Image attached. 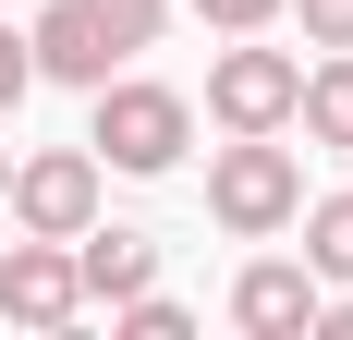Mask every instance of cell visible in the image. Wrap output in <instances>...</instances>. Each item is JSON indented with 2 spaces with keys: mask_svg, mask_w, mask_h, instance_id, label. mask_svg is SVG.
Instances as JSON below:
<instances>
[{
  "mask_svg": "<svg viewBox=\"0 0 353 340\" xmlns=\"http://www.w3.org/2000/svg\"><path fill=\"white\" fill-rule=\"evenodd\" d=\"M25 61L49 73V85H110V73H122V49H110V25L85 12V0H49V12L25 25Z\"/></svg>",
  "mask_w": 353,
  "mask_h": 340,
  "instance_id": "6",
  "label": "cell"
},
{
  "mask_svg": "<svg viewBox=\"0 0 353 340\" xmlns=\"http://www.w3.org/2000/svg\"><path fill=\"white\" fill-rule=\"evenodd\" d=\"M25 85H37V61H25V25L0 12V109H25Z\"/></svg>",
  "mask_w": 353,
  "mask_h": 340,
  "instance_id": "13",
  "label": "cell"
},
{
  "mask_svg": "<svg viewBox=\"0 0 353 340\" xmlns=\"http://www.w3.org/2000/svg\"><path fill=\"white\" fill-rule=\"evenodd\" d=\"M85 12H98V25H110V49H122V61H134L146 36L171 25V0H85Z\"/></svg>",
  "mask_w": 353,
  "mask_h": 340,
  "instance_id": "11",
  "label": "cell"
},
{
  "mask_svg": "<svg viewBox=\"0 0 353 340\" xmlns=\"http://www.w3.org/2000/svg\"><path fill=\"white\" fill-rule=\"evenodd\" d=\"M292 206H305V158H292L281 134H232L208 158V219L219 231L268 243V231H292Z\"/></svg>",
  "mask_w": 353,
  "mask_h": 340,
  "instance_id": "2",
  "label": "cell"
},
{
  "mask_svg": "<svg viewBox=\"0 0 353 340\" xmlns=\"http://www.w3.org/2000/svg\"><path fill=\"white\" fill-rule=\"evenodd\" d=\"M73 279H85V304H134L146 279H159V243H146V231H98V219H85V231H73Z\"/></svg>",
  "mask_w": 353,
  "mask_h": 340,
  "instance_id": "8",
  "label": "cell"
},
{
  "mask_svg": "<svg viewBox=\"0 0 353 340\" xmlns=\"http://www.w3.org/2000/svg\"><path fill=\"white\" fill-rule=\"evenodd\" d=\"M292 122H305L317 146H353V49H329V61L292 85Z\"/></svg>",
  "mask_w": 353,
  "mask_h": 340,
  "instance_id": "9",
  "label": "cell"
},
{
  "mask_svg": "<svg viewBox=\"0 0 353 340\" xmlns=\"http://www.w3.org/2000/svg\"><path fill=\"white\" fill-rule=\"evenodd\" d=\"M195 25H219V36H256V25H281V0H195Z\"/></svg>",
  "mask_w": 353,
  "mask_h": 340,
  "instance_id": "12",
  "label": "cell"
},
{
  "mask_svg": "<svg viewBox=\"0 0 353 340\" xmlns=\"http://www.w3.org/2000/svg\"><path fill=\"white\" fill-rule=\"evenodd\" d=\"M232 328H256V340H305V328H317V268L256 255V268L232 279Z\"/></svg>",
  "mask_w": 353,
  "mask_h": 340,
  "instance_id": "7",
  "label": "cell"
},
{
  "mask_svg": "<svg viewBox=\"0 0 353 340\" xmlns=\"http://www.w3.org/2000/svg\"><path fill=\"white\" fill-rule=\"evenodd\" d=\"M292 85H305V61H292V49L232 36V49L208 61V122H219V134H281V122H292Z\"/></svg>",
  "mask_w": 353,
  "mask_h": 340,
  "instance_id": "3",
  "label": "cell"
},
{
  "mask_svg": "<svg viewBox=\"0 0 353 340\" xmlns=\"http://www.w3.org/2000/svg\"><path fill=\"white\" fill-rule=\"evenodd\" d=\"M0 182H12V146H0Z\"/></svg>",
  "mask_w": 353,
  "mask_h": 340,
  "instance_id": "15",
  "label": "cell"
},
{
  "mask_svg": "<svg viewBox=\"0 0 353 340\" xmlns=\"http://www.w3.org/2000/svg\"><path fill=\"white\" fill-rule=\"evenodd\" d=\"M0 316H12V328H73V316H85L73 243H49V231H25V243H12V255H0Z\"/></svg>",
  "mask_w": 353,
  "mask_h": 340,
  "instance_id": "5",
  "label": "cell"
},
{
  "mask_svg": "<svg viewBox=\"0 0 353 340\" xmlns=\"http://www.w3.org/2000/svg\"><path fill=\"white\" fill-rule=\"evenodd\" d=\"M0 12H12V0H0Z\"/></svg>",
  "mask_w": 353,
  "mask_h": 340,
  "instance_id": "16",
  "label": "cell"
},
{
  "mask_svg": "<svg viewBox=\"0 0 353 340\" xmlns=\"http://www.w3.org/2000/svg\"><path fill=\"white\" fill-rule=\"evenodd\" d=\"M85 98H98V122H85V158H98V170H134V182L183 170V146H195V98L146 85V73H110V85H85Z\"/></svg>",
  "mask_w": 353,
  "mask_h": 340,
  "instance_id": "1",
  "label": "cell"
},
{
  "mask_svg": "<svg viewBox=\"0 0 353 340\" xmlns=\"http://www.w3.org/2000/svg\"><path fill=\"white\" fill-rule=\"evenodd\" d=\"M281 12H305V36H317V49H353V0H281Z\"/></svg>",
  "mask_w": 353,
  "mask_h": 340,
  "instance_id": "14",
  "label": "cell"
},
{
  "mask_svg": "<svg viewBox=\"0 0 353 340\" xmlns=\"http://www.w3.org/2000/svg\"><path fill=\"white\" fill-rule=\"evenodd\" d=\"M12 231H49V243H73L85 219H98V158L85 146H37V158H12Z\"/></svg>",
  "mask_w": 353,
  "mask_h": 340,
  "instance_id": "4",
  "label": "cell"
},
{
  "mask_svg": "<svg viewBox=\"0 0 353 340\" xmlns=\"http://www.w3.org/2000/svg\"><path fill=\"white\" fill-rule=\"evenodd\" d=\"M292 219H305V268L353 292V195H317V206H292Z\"/></svg>",
  "mask_w": 353,
  "mask_h": 340,
  "instance_id": "10",
  "label": "cell"
}]
</instances>
